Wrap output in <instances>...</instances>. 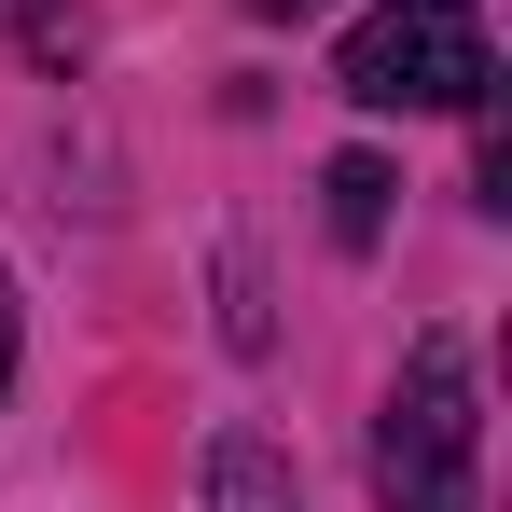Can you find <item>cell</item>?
<instances>
[{
    "instance_id": "cell-3",
    "label": "cell",
    "mask_w": 512,
    "mask_h": 512,
    "mask_svg": "<svg viewBox=\"0 0 512 512\" xmlns=\"http://www.w3.org/2000/svg\"><path fill=\"white\" fill-rule=\"evenodd\" d=\"M208 512H305V485H291V457H277V443L222 429V443H208Z\"/></svg>"
},
{
    "instance_id": "cell-4",
    "label": "cell",
    "mask_w": 512,
    "mask_h": 512,
    "mask_svg": "<svg viewBox=\"0 0 512 512\" xmlns=\"http://www.w3.org/2000/svg\"><path fill=\"white\" fill-rule=\"evenodd\" d=\"M319 194H333V236H346V250H374V236H388V194H402V180L374 167V153H333V180H319Z\"/></svg>"
},
{
    "instance_id": "cell-6",
    "label": "cell",
    "mask_w": 512,
    "mask_h": 512,
    "mask_svg": "<svg viewBox=\"0 0 512 512\" xmlns=\"http://www.w3.org/2000/svg\"><path fill=\"white\" fill-rule=\"evenodd\" d=\"M250 14H319V0H250Z\"/></svg>"
},
{
    "instance_id": "cell-2",
    "label": "cell",
    "mask_w": 512,
    "mask_h": 512,
    "mask_svg": "<svg viewBox=\"0 0 512 512\" xmlns=\"http://www.w3.org/2000/svg\"><path fill=\"white\" fill-rule=\"evenodd\" d=\"M360 111H485L499 56H485V14L471 0H374L346 28V70H333Z\"/></svg>"
},
{
    "instance_id": "cell-5",
    "label": "cell",
    "mask_w": 512,
    "mask_h": 512,
    "mask_svg": "<svg viewBox=\"0 0 512 512\" xmlns=\"http://www.w3.org/2000/svg\"><path fill=\"white\" fill-rule=\"evenodd\" d=\"M0 388H14V277H0Z\"/></svg>"
},
{
    "instance_id": "cell-1",
    "label": "cell",
    "mask_w": 512,
    "mask_h": 512,
    "mask_svg": "<svg viewBox=\"0 0 512 512\" xmlns=\"http://www.w3.org/2000/svg\"><path fill=\"white\" fill-rule=\"evenodd\" d=\"M374 499L388 512H485V416H471V346L416 333L388 416H374Z\"/></svg>"
}]
</instances>
